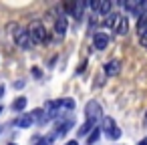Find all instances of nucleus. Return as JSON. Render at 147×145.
Segmentation results:
<instances>
[{
    "label": "nucleus",
    "instance_id": "nucleus-1",
    "mask_svg": "<svg viewBox=\"0 0 147 145\" xmlns=\"http://www.w3.org/2000/svg\"><path fill=\"white\" fill-rule=\"evenodd\" d=\"M26 32L30 36V42L32 45H42V42L49 40V32H47V28H45V24L40 20H30Z\"/></svg>",
    "mask_w": 147,
    "mask_h": 145
},
{
    "label": "nucleus",
    "instance_id": "nucleus-2",
    "mask_svg": "<svg viewBox=\"0 0 147 145\" xmlns=\"http://www.w3.org/2000/svg\"><path fill=\"white\" fill-rule=\"evenodd\" d=\"M101 119H103V107H101L95 99L89 101V103L85 105V121L91 123V125H95V127H99Z\"/></svg>",
    "mask_w": 147,
    "mask_h": 145
},
{
    "label": "nucleus",
    "instance_id": "nucleus-3",
    "mask_svg": "<svg viewBox=\"0 0 147 145\" xmlns=\"http://www.w3.org/2000/svg\"><path fill=\"white\" fill-rule=\"evenodd\" d=\"M8 28L14 30L12 32V38H14V42H16L18 49H22V51H30L32 49V42H30V36H28L26 28H20L18 24H8Z\"/></svg>",
    "mask_w": 147,
    "mask_h": 145
},
{
    "label": "nucleus",
    "instance_id": "nucleus-4",
    "mask_svg": "<svg viewBox=\"0 0 147 145\" xmlns=\"http://www.w3.org/2000/svg\"><path fill=\"white\" fill-rule=\"evenodd\" d=\"M101 131H103L105 137L111 139V141H117V139L121 137V129H119V125L115 123L113 117H103V119H101Z\"/></svg>",
    "mask_w": 147,
    "mask_h": 145
},
{
    "label": "nucleus",
    "instance_id": "nucleus-5",
    "mask_svg": "<svg viewBox=\"0 0 147 145\" xmlns=\"http://www.w3.org/2000/svg\"><path fill=\"white\" fill-rule=\"evenodd\" d=\"M111 30H113L117 36L127 34V32H129V18H127V14H117V16H115V22H113V26H111Z\"/></svg>",
    "mask_w": 147,
    "mask_h": 145
},
{
    "label": "nucleus",
    "instance_id": "nucleus-6",
    "mask_svg": "<svg viewBox=\"0 0 147 145\" xmlns=\"http://www.w3.org/2000/svg\"><path fill=\"white\" fill-rule=\"evenodd\" d=\"M89 6L93 8L95 16H107V14H111V8H113V4L109 0H95V2H91Z\"/></svg>",
    "mask_w": 147,
    "mask_h": 145
},
{
    "label": "nucleus",
    "instance_id": "nucleus-7",
    "mask_svg": "<svg viewBox=\"0 0 147 145\" xmlns=\"http://www.w3.org/2000/svg\"><path fill=\"white\" fill-rule=\"evenodd\" d=\"M55 18V34H57V38H63L65 36V32H67V24H69V18H67V14H63V12H59L57 16H53Z\"/></svg>",
    "mask_w": 147,
    "mask_h": 145
},
{
    "label": "nucleus",
    "instance_id": "nucleus-8",
    "mask_svg": "<svg viewBox=\"0 0 147 145\" xmlns=\"http://www.w3.org/2000/svg\"><path fill=\"white\" fill-rule=\"evenodd\" d=\"M89 4L87 2H73V4H67V16H73L75 20H81L85 14V8H87Z\"/></svg>",
    "mask_w": 147,
    "mask_h": 145
},
{
    "label": "nucleus",
    "instance_id": "nucleus-9",
    "mask_svg": "<svg viewBox=\"0 0 147 145\" xmlns=\"http://www.w3.org/2000/svg\"><path fill=\"white\" fill-rule=\"evenodd\" d=\"M107 45H109V34L103 32V30H97L93 34V47L97 51H103V49H107Z\"/></svg>",
    "mask_w": 147,
    "mask_h": 145
},
{
    "label": "nucleus",
    "instance_id": "nucleus-10",
    "mask_svg": "<svg viewBox=\"0 0 147 145\" xmlns=\"http://www.w3.org/2000/svg\"><path fill=\"white\" fill-rule=\"evenodd\" d=\"M119 71H121V63L119 61H109L105 65V75L107 77H115V75H119Z\"/></svg>",
    "mask_w": 147,
    "mask_h": 145
},
{
    "label": "nucleus",
    "instance_id": "nucleus-11",
    "mask_svg": "<svg viewBox=\"0 0 147 145\" xmlns=\"http://www.w3.org/2000/svg\"><path fill=\"white\" fill-rule=\"evenodd\" d=\"M34 123V119H32V115L30 113H24V115H20L16 121H14V125L16 127H20V129H26V127H30Z\"/></svg>",
    "mask_w": 147,
    "mask_h": 145
},
{
    "label": "nucleus",
    "instance_id": "nucleus-12",
    "mask_svg": "<svg viewBox=\"0 0 147 145\" xmlns=\"http://www.w3.org/2000/svg\"><path fill=\"white\" fill-rule=\"evenodd\" d=\"M10 107H12V111H18V113L24 111V107H26V97H16Z\"/></svg>",
    "mask_w": 147,
    "mask_h": 145
},
{
    "label": "nucleus",
    "instance_id": "nucleus-13",
    "mask_svg": "<svg viewBox=\"0 0 147 145\" xmlns=\"http://www.w3.org/2000/svg\"><path fill=\"white\" fill-rule=\"evenodd\" d=\"M55 139H57V137H55V135H53V131H51L49 135L40 137V139L36 141V145H53V143H55Z\"/></svg>",
    "mask_w": 147,
    "mask_h": 145
},
{
    "label": "nucleus",
    "instance_id": "nucleus-14",
    "mask_svg": "<svg viewBox=\"0 0 147 145\" xmlns=\"http://www.w3.org/2000/svg\"><path fill=\"white\" fill-rule=\"evenodd\" d=\"M93 129H97V127H95V125H91V123H87V121H85V123H83V125H81V129H79V135H81V137H85V135H89V133H91V131H93Z\"/></svg>",
    "mask_w": 147,
    "mask_h": 145
},
{
    "label": "nucleus",
    "instance_id": "nucleus-15",
    "mask_svg": "<svg viewBox=\"0 0 147 145\" xmlns=\"http://www.w3.org/2000/svg\"><path fill=\"white\" fill-rule=\"evenodd\" d=\"M99 133H101V129H99V127H97V129H93V131H91V137L87 139V143H95V141L99 139Z\"/></svg>",
    "mask_w": 147,
    "mask_h": 145
},
{
    "label": "nucleus",
    "instance_id": "nucleus-16",
    "mask_svg": "<svg viewBox=\"0 0 147 145\" xmlns=\"http://www.w3.org/2000/svg\"><path fill=\"white\" fill-rule=\"evenodd\" d=\"M32 75H34V77H38V79H40V77H42V73H40V71H38V69H32Z\"/></svg>",
    "mask_w": 147,
    "mask_h": 145
},
{
    "label": "nucleus",
    "instance_id": "nucleus-17",
    "mask_svg": "<svg viewBox=\"0 0 147 145\" xmlns=\"http://www.w3.org/2000/svg\"><path fill=\"white\" fill-rule=\"evenodd\" d=\"M4 91H6V89H4V85H0V99L4 97Z\"/></svg>",
    "mask_w": 147,
    "mask_h": 145
},
{
    "label": "nucleus",
    "instance_id": "nucleus-18",
    "mask_svg": "<svg viewBox=\"0 0 147 145\" xmlns=\"http://www.w3.org/2000/svg\"><path fill=\"white\" fill-rule=\"evenodd\" d=\"M65 145H79V143H77V141H67Z\"/></svg>",
    "mask_w": 147,
    "mask_h": 145
},
{
    "label": "nucleus",
    "instance_id": "nucleus-19",
    "mask_svg": "<svg viewBox=\"0 0 147 145\" xmlns=\"http://www.w3.org/2000/svg\"><path fill=\"white\" fill-rule=\"evenodd\" d=\"M139 145H147V137H145V139H141V141H139Z\"/></svg>",
    "mask_w": 147,
    "mask_h": 145
},
{
    "label": "nucleus",
    "instance_id": "nucleus-20",
    "mask_svg": "<svg viewBox=\"0 0 147 145\" xmlns=\"http://www.w3.org/2000/svg\"><path fill=\"white\" fill-rule=\"evenodd\" d=\"M0 113H2V105H0Z\"/></svg>",
    "mask_w": 147,
    "mask_h": 145
},
{
    "label": "nucleus",
    "instance_id": "nucleus-21",
    "mask_svg": "<svg viewBox=\"0 0 147 145\" xmlns=\"http://www.w3.org/2000/svg\"><path fill=\"white\" fill-rule=\"evenodd\" d=\"M145 119H147V113H145Z\"/></svg>",
    "mask_w": 147,
    "mask_h": 145
},
{
    "label": "nucleus",
    "instance_id": "nucleus-22",
    "mask_svg": "<svg viewBox=\"0 0 147 145\" xmlns=\"http://www.w3.org/2000/svg\"><path fill=\"white\" fill-rule=\"evenodd\" d=\"M10 145H14V143H10Z\"/></svg>",
    "mask_w": 147,
    "mask_h": 145
}]
</instances>
